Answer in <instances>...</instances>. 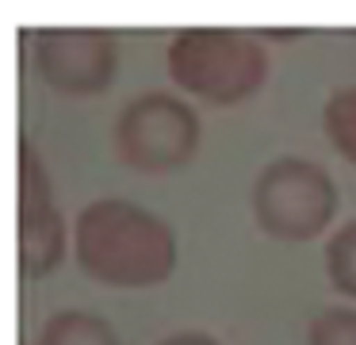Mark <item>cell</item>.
Segmentation results:
<instances>
[{
    "label": "cell",
    "mask_w": 356,
    "mask_h": 345,
    "mask_svg": "<svg viewBox=\"0 0 356 345\" xmlns=\"http://www.w3.org/2000/svg\"><path fill=\"white\" fill-rule=\"evenodd\" d=\"M73 261L104 288L142 291L177 273L180 238L157 211L123 196H104L73 219Z\"/></svg>",
    "instance_id": "1"
},
{
    "label": "cell",
    "mask_w": 356,
    "mask_h": 345,
    "mask_svg": "<svg viewBox=\"0 0 356 345\" xmlns=\"http://www.w3.org/2000/svg\"><path fill=\"white\" fill-rule=\"evenodd\" d=\"M169 81L184 96L215 107L253 100L268 84L272 54L261 35L238 27H184L165 50Z\"/></svg>",
    "instance_id": "2"
},
{
    "label": "cell",
    "mask_w": 356,
    "mask_h": 345,
    "mask_svg": "<svg viewBox=\"0 0 356 345\" xmlns=\"http://www.w3.org/2000/svg\"><path fill=\"white\" fill-rule=\"evenodd\" d=\"M341 207L337 181L314 158L284 153L253 176L249 211L272 242H314L333 227Z\"/></svg>",
    "instance_id": "3"
},
{
    "label": "cell",
    "mask_w": 356,
    "mask_h": 345,
    "mask_svg": "<svg viewBox=\"0 0 356 345\" xmlns=\"http://www.w3.org/2000/svg\"><path fill=\"white\" fill-rule=\"evenodd\" d=\"M200 112L177 92H142L127 100L111 127L115 158L142 176H172L200 153Z\"/></svg>",
    "instance_id": "4"
},
{
    "label": "cell",
    "mask_w": 356,
    "mask_h": 345,
    "mask_svg": "<svg viewBox=\"0 0 356 345\" xmlns=\"http://www.w3.org/2000/svg\"><path fill=\"white\" fill-rule=\"evenodd\" d=\"M73 245L62 207L54 199V181L39 146L19 135L16 150V265L24 280H47L58 273Z\"/></svg>",
    "instance_id": "5"
},
{
    "label": "cell",
    "mask_w": 356,
    "mask_h": 345,
    "mask_svg": "<svg viewBox=\"0 0 356 345\" xmlns=\"http://www.w3.org/2000/svg\"><path fill=\"white\" fill-rule=\"evenodd\" d=\"M31 61L50 92L73 100L104 96L123 66V43L108 27H39Z\"/></svg>",
    "instance_id": "6"
},
{
    "label": "cell",
    "mask_w": 356,
    "mask_h": 345,
    "mask_svg": "<svg viewBox=\"0 0 356 345\" xmlns=\"http://www.w3.org/2000/svg\"><path fill=\"white\" fill-rule=\"evenodd\" d=\"M35 345H123V337L104 314L85 311V307H65L42 322Z\"/></svg>",
    "instance_id": "7"
},
{
    "label": "cell",
    "mask_w": 356,
    "mask_h": 345,
    "mask_svg": "<svg viewBox=\"0 0 356 345\" xmlns=\"http://www.w3.org/2000/svg\"><path fill=\"white\" fill-rule=\"evenodd\" d=\"M322 130L325 142L356 169V84H341L322 104Z\"/></svg>",
    "instance_id": "8"
},
{
    "label": "cell",
    "mask_w": 356,
    "mask_h": 345,
    "mask_svg": "<svg viewBox=\"0 0 356 345\" xmlns=\"http://www.w3.org/2000/svg\"><path fill=\"white\" fill-rule=\"evenodd\" d=\"M322 265H325V280L337 296L356 299V219L341 222L322 250Z\"/></svg>",
    "instance_id": "9"
},
{
    "label": "cell",
    "mask_w": 356,
    "mask_h": 345,
    "mask_svg": "<svg viewBox=\"0 0 356 345\" xmlns=\"http://www.w3.org/2000/svg\"><path fill=\"white\" fill-rule=\"evenodd\" d=\"M307 345H356V307L337 303L310 319Z\"/></svg>",
    "instance_id": "10"
},
{
    "label": "cell",
    "mask_w": 356,
    "mask_h": 345,
    "mask_svg": "<svg viewBox=\"0 0 356 345\" xmlns=\"http://www.w3.org/2000/svg\"><path fill=\"white\" fill-rule=\"evenodd\" d=\"M157 345H222L215 334H203V330H177V334L161 337Z\"/></svg>",
    "instance_id": "11"
}]
</instances>
